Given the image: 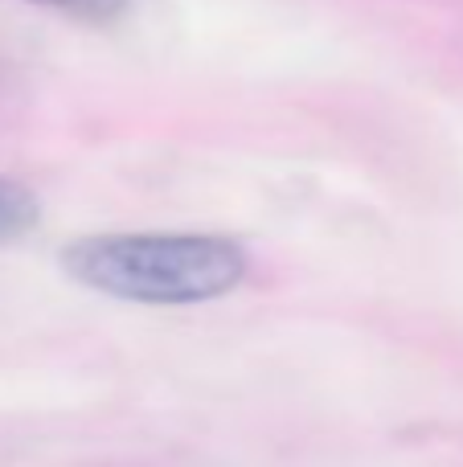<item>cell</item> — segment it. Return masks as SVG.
Masks as SVG:
<instances>
[{"instance_id": "cell-2", "label": "cell", "mask_w": 463, "mask_h": 467, "mask_svg": "<svg viewBox=\"0 0 463 467\" xmlns=\"http://www.w3.org/2000/svg\"><path fill=\"white\" fill-rule=\"evenodd\" d=\"M41 222V202L29 185L13 177H0V246L33 234Z\"/></svg>"}, {"instance_id": "cell-3", "label": "cell", "mask_w": 463, "mask_h": 467, "mask_svg": "<svg viewBox=\"0 0 463 467\" xmlns=\"http://www.w3.org/2000/svg\"><path fill=\"white\" fill-rule=\"evenodd\" d=\"M29 5L49 8V13H62V16L82 21V25H115L131 8V0H29Z\"/></svg>"}, {"instance_id": "cell-1", "label": "cell", "mask_w": 463, "mask_h": 467, "mask_svg": "<svg viewBox=\"0 0 463 467\" xmlns=\"http://www.w3.org/2000/svg\"><path fill=\"white\" fill-rule=\"evenodd\" d=\"M62 271L107 299L189 307L230 296L251 258L226 234H82L62 246Z\"/></svg>"}]
</instances>
